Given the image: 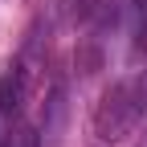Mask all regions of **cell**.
Instances as JSON below:
<instances>
[{
    "label": "cell",
    "instance_id": "1",
    "mask_svg": "<svg viewBox=\"0 0 147 147\" xmlns=\"http://www.w3.org/2000/svg\"><path fill=\"white\" fill-rule=\"evenodd\" d=\"M139 119H143V110H139V102H135V94H131V82L110 86L106 98H102V106H98V119H94L98 139L115 143V139H123V135H131V127H135Z\"/></svg>",
    "mask_w": 147,
    "mask_h": 147
},
{
    "label": "cell",
    "instance_id": "3",
    "mask_svg": "<svg viewBox=\"0 0 147 147\" xmlns=\"http://www.w3.org/2000/svg\"><path fill=\"white\" fill-rule=\"evenodd\" d=\"M135 45L139 49H147V0H135Z\"/></svg>",
    "mask_w": 147,
    "mask_h": 147
},
{
    "label": "cell",
    "instance_id": "2",
    "mask_svg": "<svg viewBox=\"0 0 147 147\" xmlns=\"http://www.w3.org/2000/svg\"><path fill=\"white\" fill-rule=\"evenodd\" d=\"M25 86H29V78H25V69H8L4 78H0V115H16L21 110V102H25Z\"/></svg>",
    "mask_w": 147,
    "mask_h": 147
},
{
    "label": "cell",
    "instance_id": "4",
    "mask_svg": "<svg viewBox=\"0 0 147 147\" xmlns=\"http://www.w3.org/2000/svg\"><path fill=\"white\" fill-rule=\"evenodd\" d=\"M131 94H135V102H139V110L147 115V69L139 74V78H131Z\"/></svg>",
    "mask_w": 147,
    "mask_h": 147
}]
</instances>
